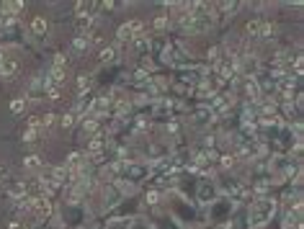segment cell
I'll return each mask as SVG.
<instances>
[{
  "label": "cell",
  "mask_w": 304,
  "mask_h": 229,
  "mask_svg": "<svg viewBox=\"0 0 304 229\" xmlns=\"http://www.w3.org/2000/svg\"><path fill=\"white\" fill-rule=\"evenodd\" d=\"M273 214V201H268V198H261V201H255V206L250 209V217L255 224H263L268 217Z\"/></svg>",
  "instance_id": "cell-1"
},
{
  "label": "cell",
  "mask_w": 304,
  "mask_h": 229,
  "mask_svg": "<svg viewBox=\"0 0 304 229\" xmlns=\"http://www.w3.org/2000/svg\"><path fill=\"white\" fill-rule=\"evenodd\" d=\"M142 28H145V23H142V21L121 23V26H119V31H116V39H119V41H129V39H134L137 34H142Z\"/></svg>",
  "instance_id": "cell-2"
},
{
  "label": "cell",
  "mask_w": 304,
  "mask_h": 229,
  "mask_svg": "<svg viewBox=\"0 0 304 229\" xmlns=\"http://www.w3.org/2000/svg\"><path fill=\"white\" fill-rule=\"evenodd\" d=\"M18 72V65H16V59L13 57H8V54H3L0 57V78H5V80H10L13 75Z\"/></svg>",
  "instance_id": "cell-3"
},
{
  "label": "cell",
  "mask_w": 304,
  "mask_h": 229,
  "mask_svg": "<svg viewBox=\"0 0 304 229\" xmlns=\"http://www.w3.org/2000/svg\"><path fill=\"white\" fill-rule=\"evenodd\" d=\"M39 136H41V126H39V118H34L31 126L23 131V142H36Z\"/></svg>",
  "instance_id": "cell-4"
},
{
  "label": "cell",
  "mask_w": 304,
  "mask_h": 229,
  "mask_svg": "<svg viewBox=\"0 0 304 229\" xmlns=\"http://www.w3.org/2000/svg\"><path fill=\"white\" fill-rule=\"evenodd\" d=\"M31 31H34L36 36H44V34H47V31H49L47 18H44V16H36V18L31 21Z\"/></svg>",
  "instance_id": "cell-5"
},
{
  "label": "cell",
  "mask_w": 304,
  "mask_h": 229,
  "mask_svg": "<svg viewBox=\"0 0 304 229\" xmlns=\"http://www.w3.org/2000/svg\"><path fill=\"white\" fill-rule=\"evenodd\" d=\"M16 21V16H13V13L8 10V3H0V26H8V23H13Z\"/></svg>",
  "instance_id": "cell-6"
},
{
  "label": "cell",
  "mask_w": 304,
  "mask_h": 229,
  "mask_svg": "<svg viewBox=\"0 0 304 229\" xmlns=\"http://www.w3.org/2000/svg\"><path fill=\"white\" fill-rule=\"evenodd\" d=\"M41 165H44V162H41V157H36V155H28V157L23 160V167H26V170H39Z\"/></svg>",
  "instance_id": "cell-7"
},
{
  "label": "cell",
  "mask_w": 304,
  "mask_h": 229,
  "mask_svg": "<svg viewBox=\"0 0 304 229\" xmlns=\"http://www.w3.org/2000/svg\"><path fill=\"white\" fill-rule=\"evenodd\" d=\"M273 34H276V28H273L271 23H266V21H261V31H258V36H261V39H271Z\"/></svg>",
  "instance_id": "cell-8"
},
{
  "label": "cell",
  "mask_w": 304,
  "mask_h": 229,
  "mask_svg": "<svg viewBox=\"0 0 304 229\" xmlns=\"http://www.w3.org/2000/svg\"><path fill=\"white\" fill-rule=\"evenodd\" d=\"M10 111H13V114H23V111H26V101H23V98H13V101H10Z\"/></svg>",
  "instance_id": "cell-9"
},
{
  "label": "cell",
  "mask_w": 304,
  "mask_h": 229,
  "mask_svg": "<svg viewBox=\"0 0 304 229\" xmlns=\"http://www.w3.org/2000/svg\"><path fill=\"white\" fill-rule=\"evenodd\" d=\"M23 8H26V3H21V0H13V3H8V10L13 13V16H18Z\"/></svg>",
  "instance_id": "cell-10"
},
{
  "label": "cell",
  "mask_w": 304,
  "mask_h": 229,
  "mask_svg": "<svg viewBox=\"0 0 304 229\" xmlns=\"http://www.w3.org/2000/svg\"><path fill=\"white\" fill-rule=\"evenodd\" d=\"M245 31H248L250 36H258V31H261V21H250V23L245 26Z\"/></svg>",
  "instance_id": "cell-11"
},
{
  "label": "cell",
  "mask_w": 304,
  "mask_h": 229,
  "mask_svg": "<svg viewBox=\"0 0 304 229\" xmlns=\"http://www.w3.org/2000/svg\"><path fill=\"white\" fill-rule=\"evenodd\" d=\"M98 129V124H96V118H88V121H83V131H88V134H93Z\"/></svg>",
  "instance_id": "cell-12"
},
{
  "label": "cell",
  "mask_w": 304,
  "mask_h": 229,
  "mask_svg": "<svg viewBox=\"0 0 304 229\" xmlns=\"http://www.w3.org/2000/svg\"><path fill=\"white\" fill-rule=\"evenodd\" d=\"M59 124H62V129H70V126L75 124V114H67V116H62V118H59Z\"/></svg>",
  "instance_id": "cell-13"
},
{
  "label": "cell",
  "mask_w": 304,
  "mask_h": 229,
  "mask_svg": "<svg viewBox=\"0 0 304 229\" xmlns=\"http://www.w3.org/2000/svg\"><path fill=\"white\" fill-rule=\"evenodd\" d=\"M90 41H93V36H90V39L78 36V39H75V47H78V49H88V47H90Z\"/></svg>",
  "instance_id": "cell-14"
},
{
  "label": "cell",
  "mask_w": 304,
  "mask_h": 229,
  "mask_svg": "<svg viewBox=\"0 0 304 229\" xmlns=\"http://www.w3.org/2000/svg\"><path fill=\"white\" fill-rule=\"evenodd\" d=\"M78 88H80V90H88V88H90V78H88V75H80Z\"/></svg>",
  "instance_id": "cell-15"
},
{
  "label": "cell",
  "mask_w": 304,
  "mask_h": 229,
  "mask_svg": "<svg viewBox=\"0 0 304 229\" xmlns=\"http://www.w3.org/2000/svg\"><path fill=\"white\" fill-rule=\"evenodd\" d=\"M101 59H106V62H109V59H114V49H111V47H106V49L101 52Z\"/></svg>",
  "instance_id": "cell-16"
},
{
  "label": "cell",
  "mask_w": 304,
  "mask_h": 229,
  "mask_svg": "<svg viewBox=\"0 0 304 229\" xmlns=\"http://www.w3.org/2000/svg\"><path fill=\"white\" fill-rule=\"evenodd\" d=\"M165 26H168V18H165V16H160V18H155V28H160V31H162V28Z\"/></svg>",
  "instance_id": "cell-17"
},
{
  "label": "cell",
  "mask_w": 304,
  "mask_h": 229,
  "mask_svg": "<svg viewBox=\"0 0 304 229\" xmlns=\"http://www.w3.org/2000/svg\"><path fill=\"white\" fill-rule=\"evenodd\" d=\"M157 198H160V193H150L147 201H150V204H157Z\"/></svg>",
  "instance_id": "cell-18"
},
{
  "label": "cell",
  "mask_w": 304,
  "mask_h": 229,
  "mask_svg": "<svg viewBox=\"0 0 304 229\" xmlns=\"http://www.w3.org/2000/svg\"><path fill=\"white\" fill-rule=\"evenodd\" d=\"M10 229H18V222H13V224H10Z\"/></svg>",
  "instance_id": "cell-19"
}]
</instances>
